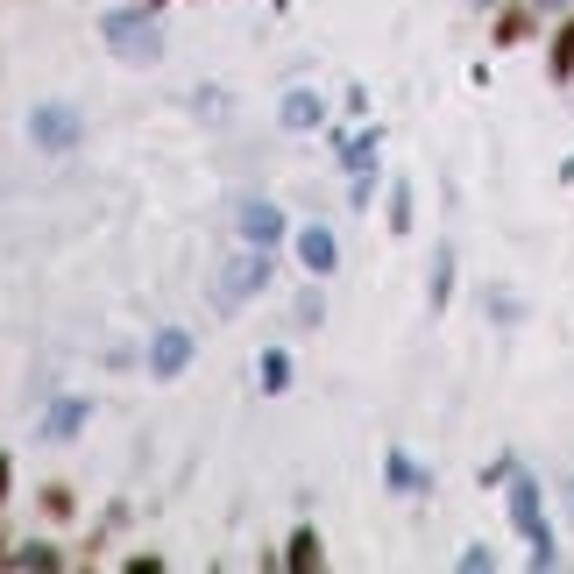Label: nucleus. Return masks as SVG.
I'll list each match as a JSON object with an SVG mask.
<instances>
[{
    "label": "nucleus",
    "mask_w": 574,
    "mask_h": 574,
    "mask_svg": "<svg viewBox=\"0 0 574 574\" xmlns=\"http://www.w3.org/2000/svg\"><path fill=\"white\" fill-rule=\"evenodd\" d=\"M291 567H319V539H312V532L291 539Z\"/></svg>",
    "instance_id": "9b49d317"
},
{
    "label": "nucleus",
    "mask_w": 574,
    "mask_h": 574,
    "mask_svg": "<svg viewBox=\"0 0 574 574\" xmlns=\"http://www.w3.org/2000/svg\"><path fill=\"white\" fill-rule=\"evenodd\" d=\"M298 263L319 277V270H334V234H326V227H305L298 234Z\"/></svg>",
    "instance_id": "39448f33"
},
{
    "label": "nucleus",
    "mask_w": 574,
    "mask_h": 574,
    "mask_svg": "<svg viewBox=\"0 0 574 574\" xmlns=\"http://www.w3.org/2000/svg\"><path fill=\"white\" fill-rule=\"evenodd\" d=\"M149 362H156V376H178V369L192 362V334H178V326H163V334H156V348H149Z\"/></svg>",
    "instance_id": "20e7f679"
},
{
    "label": "nucleus",
    "mask_w": 574,
    "mask_h": 574,
    "mask_svg": "<svg viewBox=\"0 0 574 574\" xmlns=\"http://www.w3.org/2000/svg\"><path fill=\"white\" fill-rule=\"evenodd\" d=\"M0 489H8V454H0Z\"/></svg>",
    "instance_id": "2eb2a0df"
},
{
    "label": "nucleus",
    "mask_w": 574,
    "mask_h": 574,
    "mask_svg": "<svg viewBox=\"0 0 574 574\" xmlns=\"http://www.w3.org/2000/svg\"><path fill=\"white\" fill-rule=\"evenodd\" d=\"M277 227H284L277 206H263V199H256V206H241V234H249L256 249H263V241H277Z\"/></svg>",
    "instance_id": "423d86ee"
},
{
    "label": "nucleus",
    "mask_w": 574,
    "mask_h": 574,
    "mask_svg": "<svg viewBox=\"0 0 574 574\" xmlns=\"http://www.w3.org/2000/svg\"><path fill=\"white\" fill-rule=\"evenodd\" d=\"M348 163H355V171H362V163H376V135H355V142H348Z\"/></svg>",
    "instance_id": "ddd939ff"
},
{
    "label": "nucleus",
    "mask_w": 574,
    "mask_h": 574,
    "mask_svg": "<svg viewBox=\"0 0 574 574\" xmlns=\"http://www.w3.org/2000/svg\"><path fill=\"white\" fill-rule=\"evenodd\" d=\"M263 277H270V263H263V256H256V263H241V270L227 277V291H220V298H241V291H249V284H263Z\"/></svg>",
    "instance_id": "1a4fd4ad"
},
{
    "label": "nucleus",
    "mask_w": 574,
    "mask_h": 574,
    "mask_svg": "<svg viewBox=\"0 0 574 574\" xmlns=\"http://www.w3.org/2000/svg\"><path fill=\"white\" fill-rule=\"evenodd\" d=\"M78 426H86V404H78V397H64L57 412H50V440H71Z\"/></svg>",
    "instance_id": "0eeeda50"
},
{
    "label": "nucleus",
    "mask_w": 574,
    "mask_h": 574,
    "mask_svg": "<svg viewBox=\"0 0 574 574\" xmlns=\"http://www.w3.org/2000/svg\"><path fill=\"white\" fill-rule=\"evenodd\" d=\"M567 504H574V489H567Z\"/></svg>",
    "instance_id": "f3484780"
},
{
    "label": "nucleus",
    "mask_w": 574,
    "mask_h": 574,
    "mask_svg": "<svg viewBox=\"0 0 574 574\" xmlns=\"http://www.w3.org/2000/svg\"><path fill=\"white\" fill-rule=\"evenodd\" d=\"M539 8H560V0H539Z\"/></svg>",
    "instance_id": "dca6fc26"
},
{
    "label": "nucleus",
    "mask_w": 574,
    "mask_h": 574,
    "mask_svg": "<svg viewBox=\"0 0 574 574\" xmlns=\"http://www.w3.org/2000/svg\"><path fill=\"white\" fill-rule=\"evenodd\" d=\"M312 121H319V100L312 93H291L284 100V128H312Z\"/></svg>",
    "instance_id": "6e6552de"
},
{
    "label": "nucleus",
    "mask_w": 574,
    "mask_h": 574,
    "mask_svg": "<svg viewBox=\"0 0 574 574\" xmlns=\"http://www.w3.org/2000/svg\"><path fill=\"white\" fill-rule=\"evenodd\" d=\"M511 518H518V532L532 539V560L546 567V560H553V539H546V518H539V489H532V482H518V489H511Z\"/></svg>",
    "instance_id": "f257e3e1"
},
{
    "label": "nucleus",
    "mask_w": 574,
    "mask_h": 574,
    "mask_svg": "<svg viewBox=\"0 0 574 574\" xmlns=\"http://www.w3.org/2000/svg\"><path fill=\"white\" fill-rule=\"evenodd\" d=\"M107 36H114V50L128 57V64H149L163 43H156V29L142 22V15H107Z\"/></svg>",
    "instance_id": "f03ea898"
},
{
    "label": "nucleus",
    "mask_w": 574,
    "mask_h": 574,
    "mask_svg": "<svg viewBox=\"0 0 574 574\" xmlns=\"http://www.w3.org/2000/svg\"><path fill=\"white\" fill-rule=\"evenodd\" d=\"M29 128H36L43 149H71V142H78V114H71V107H36Z\"/></svg>",
    "instance_id": "7ed1b4c3"
},
{
    "label": "nucleus",
    "mask_w": 574,
    "mask_h": 574,
    "mask_svg": "<svg viewBox=\"0 0 574 574\" xmlns=\"http://www.w3.org/2000/svg\"><path fill=\"white\" fill-rule=\"evenodd\" d=\"M447 284H454V256H440V263H433V298H447Z\"/></svg>",
    "instance_id": "4468645a"
},
{
    "label": "nucleus",
    "mask_w": 574,
    "mask_h": 574,
    "mask_svg": "<svg viewBox=\"0 0 574 574\" xmlns=\"http://www.w3.org/2000/svg\"><path fill=\"white\" fill-rule=\"evenodd\" d=\"M553 71H560V78L574 71V29H560V43H553Z\"/></svg>",
    "instance_id": "f8f14e48"
},
{
    "label": "nucleus",
    "mask_w": 574,
    "mask_h": 574,
    "mask_svg": "<svg viewBox=\"0 0 574 574\" xmlns=\"http://www.w3.org/2000/svg\"><path fill=\"white\" fill-rule=\"evenodd\" d=\"M291 383V362L284 355H263V390H284Z\"/></svg>",
    "instance_id": "9d476101"
}]
</instances>
